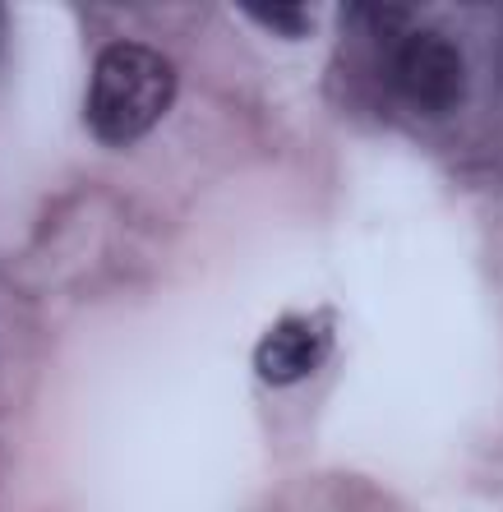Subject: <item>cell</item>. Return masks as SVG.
Listing matches in <instances>:
<instances>
[{"mask_svg":"<svg viewBox=\"0 0 503 512\" xmlns=\"http://www.w3.org/2000/svg\"><path fill=\"white\" fill-rule=\"evenodd\" d=\"M176 102V70L144 42H111L97 51L84 97V120L97 143H139Z\"/></svg>","mask_w":503,"mask_h":512,"instance_id":"6da1fadb","label":"cell"},{"mask_svg":"<svg viewBox=\"0 0 503 512\" xmlns=\"http://www.w3.org/2000/svg\"><path fill=\"white\" fill-rule=\"evenodd\" d=\"M388 84L402 107L420 116H448L462 102L467 70H462V51L444 33L430 28H411L393 51H388Z\"/></svg>","mask_w":503,"mask_h":512,"instance_id":"7a4b0ae2","label":"cell"},{"mask_svg":"<svg viewBox=\"0 0 503 512\" xmlns=\"http://www.w3.org/2000/svg\"><path fill=\"white\" fill-rule=\"evenodd\" d=\"M328 342H333L328 314H287L254 346V374L264 383H273V388L310 379L328 360Z\"/></svg>","mask_w":503,"mask_h":512,"instance_id":"3957f363","label":"cell"},{"mask_svg":"<svg viewBox=\"0 0 503 512\" xmlns=\"http://www.w3.org/2000/svg\"><path fill=\"white\" fill-rule=\"evenodd\" d=\"M342 14L351 19L356 33H365L370 42L393 51L402 37L411 33V5H342Z\"/></svg>","mask_w":503,"mask_h":512,"instance_id":"277c9868","label":"cell"},{"mask_svg":"<svg viewBox=\"0 0 503 512\" xmlns=\"http://www.w3.org/2000/svg\"><path fill=\"white\" fill-rule=\"evenodd\" d=\"M240 14L250 19V24L268 28V33L277 37H310V10L305 5H296V0H240Z\"/></svg>","mask_w":503,"mask_h":512,"instance_id":"5b68a950","label":"cell"}]
</instances>
